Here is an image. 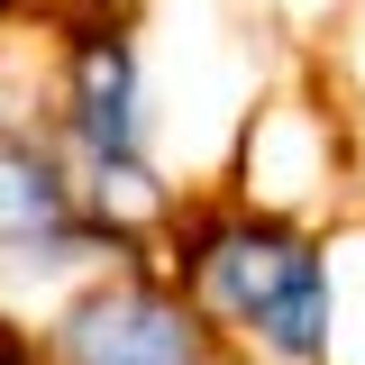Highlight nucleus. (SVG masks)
I'll return each mask as SVG.
<instances>
[{"mask_svg": "<svg viewBox=\"0 0 365 365\" xmlns=\"http://www.w3.org/2000/svg\"><path fill=\"white\" fill-rule=\"evenodd\" d=\"M182 292L210 311L247 365H329L338 356V265L329 237L265 201H192L165 220V256Z\"/></svg>", "mask_w": 365, "mask_h": 365, "instance_id": "obj_1", "label": "nucleus"}, {"mask_svg": "<svg viewBox=\"0 0 365 365\" xmlns=\"http://www.w3.org/2000/svg\"><path fill=\"white\" fill-rule=\"evenodd\" d=\"M55 137L73 146L83 192L110 210L119 228H165L182 210L174 182L155 174V110H146V64L119 9H64L55 19Z\"/></svg>", "mask_w": 365, "mask_h": 365, "instance_id": "obj_2", "label": "nucleus"}, {"mask_svg": "<svg viewBox=\"0 0 365 365\" xmlns=\"http://www.w3.org/2000/svg\"><path fill=\"white\" fill-rule=\"evenodd\" d=\"M46 365H228V338L155 256H128L46 311Z\"/></svg>", "mask_w": 365, "mask_h": 365, "instance_id": "obj_3", "label": "nucleus"}, {"mask_svg": "<svg viewBox=\"0 0 365 365\" xmlns=\"http://www.w3.org/2000/svg\"><path fill=\"white\" fill-rule=\"evenodd\" d=\"M137 228H119L83 192V165L55 128H0V265H64L91 283L101 265H128Z\"/></svg>", "mask_w": 365, "mask_h": 365, "instance_id": "obj_4", "label": "nucleus"}]
</instances>
